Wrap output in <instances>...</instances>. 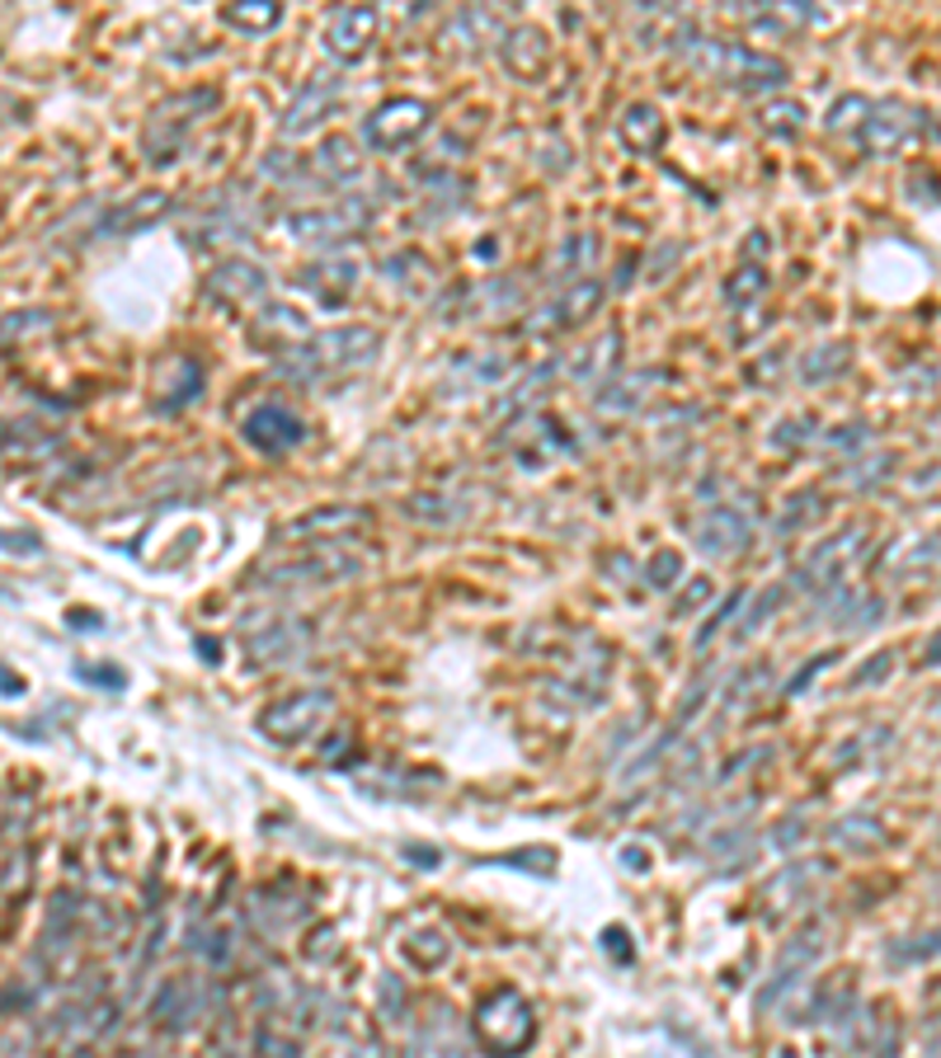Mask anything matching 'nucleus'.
Returning <instances> with one entry per match:
<instances>
[{"label":"nucleus","mask_w":941,"mask_h":1058,"mask_svg":"<svg viewBox=\"0 0 941 1058\" xmlns=\"http://www.w3.org/2000/svg\"><path fill=\"white\" fill-rule=\"evenodd\" d=\"M377 344H382V339H377L372 325H334V330H320V334L302 339V344L278 353V372H283L292 386H320V382H330V376L368 367L377 357Z\"/></svg>","instance_id":"f257e3e1"},{"label":"nucleus","mask_w":941,"mask_h":1058,"mask_svg":"<svg viewBox=\"0 0 941 1058\" xmlns=\"http://www.w3.org/2000/svg\"><path fill=\"white\" fill-rule=\"evenodd\" d=\"M654 391V372H631V376H617V382H608L603 391H598V410L603 414H631L640 410V401Z\"/></svg>","instance_id":"393cba45"},{"label":"nucleus","mask_w":941,"mask_h":1058,"mask_svg":"<svg viewBox=\"0 0 941 1058\" xmlns=\"http://www.w3.org/2000/svg\"><path fill=\"white\" fill-rule=\"evenodd\" d=\"M923 664H941V635H932V645L923 654Z\"/></svg>","instance_id":"5fc2aeb1"},{"label":"nucleus","mask_w":941,"mask_h":1058,"mask_svg":"<svg viewBox=\"0 0 941 1058\" xmlns=\"http://www.w3.org/2000/svg\"><path fill=\"white\" fill-rule=\"evenodd\" d=\"M782 597H787V588H782V584H777V588H763V593H758V603H753V612L744 616V626H739V631H734V641H749V635H753L758 626H763V622H768V616H772L777 607H782Z\"/></svg>","instance_id":"4c0bfd02"},{"label":"nucleus","mask_w":941,"mask_h":1058,"mask_svg":"<svg viewBox=\"0 0 941 1058\" xmlns=\"http://www.w3.org/2000/svg\"><path fill=\"white\" fill-rule=\"evenodd\" d=\"M372 212L377 208L368 203V198H339V203H330V208L288 212L283 226L292 231V241H302V245H339V241H349V235L368 231Z\"/></svg>","instance_id":"39448f33"},{"label":"nucleus","mask_w":941,"mask_h":1058,"mask_svg":"<svg viewBox=\"0 0 941 1058\" xmlns=\"http://www.w3.org/2000/svg\"><path fill=\"white\" fill-rule=\"evenodd\" d=\"M297 283H302L311 296H320L326 306H344L349 292L358 288V264L353 259H320V264H307L297 273Z\"/></svg>","instance_id":"aec40b11"},{"label":"nucleus","mask_w":941,"mask_h":1058,"mask_svg":"<svg viewBox=\"0 0 941 1058\" xmlns=\"http://www.w3.org/2000/svg\"><path fill=\"white\" fill-rule=\"evenodd\" d=\"M19 692H24V683H19V677L6 668V696H19Z\"/></svg>","instance_id":"6e6d98bb"},{"label":"nucleus","mask_w":941,"mask_h":1058,"mask_svg":"<svg viewBox=\"0 0 941 1058\" xmlns=\"http://www.w3.org/2000/svg\"><path fill=\"white\" fill-rule=\"evenodd\" d=\"M622 861L635 866V870H645V852H640V847H627V852H622Z\"/></svg>","instance_id":"864d4df0"},{"label":"nucleus","mask_w":941,"mask_h":1058,"mask_svg":"<svg viewBox=\"0 0 941 1058\" xmlns=\"http://www.w3.org/2000/svg\"><path fill=\"white\" fill-rule=\"evenodd\" d=\"M664 113H659L654 104H645V99H635V104L622 109V118H617V142H622L631 155H659V147H664Z\"/></svg>","instance_id":"6ab92c4d"},{"label":"nucleus","mask_w":941,"mask_h":1058,"mask_svg":"<svg viewBox=\"0 0 941 1058\" xmlns=\"http://www.w3.org/2000/svg\"><path fill=\"white\" fill-rule=\"evenodd\" d=\"M240 437H246V447L264 452V456H283V452H292L307 437V424L288 405L264 401V405H254L246 419H240Z\"/></svg>","instance_id":"0eeeda50"},{"label":"nucleus","mask_w":941,"mask_h":1058,"mask_svg":"<svg viewBox=\"0 0 941 1058\" xmlns=\"http://www.w3.org/2000/svg\"><path fill=\"white\" fill-rule=\"evenodd\" d=\"M598 302H603V283L598 278H579V283L560 296V302H551V306H542L528 321V334H551V330H574V325H584L589 315L598 311Z\"/></svg>","instance_id":"2eb2a0df"},{"label":"nucleus","mask_w":941,"mask_h":1058,"mask_svg":"<svg viewBox=\"0 0 941 1058\" xmlns=\"http://www.w3.org/2000/svg\"><path fill=\"white\" fill-rule=\"evenodd\" d=\"M551 376H555V363H537V367L523 376V382L513 386V395H504V401L494 405V419H518L523 410H532L537 395H542V391L551 386Z\"/></svg>","instance_id":"cd10ccee"},{"label":"nucleus","mask_w":941,"mask_h":1058,"mask_svg":"<svg viewBox=\"0 0 941 1058\" xmlns=\"http://www.w3.org/2000/svg\"><path fill=\"white\" fill-rule=\"evenodd\" d=\"M217 104H222V94L208 90V85L184 90V94L166 99V104H156L151 118H147V128H142V151H147V161H151V165H170V161H179V151H184L189 128L198 123V118H208Z\"/></svg>","instance_id":"7ed1b4c3"},{"label":"nucleus","mask_w":941,"mask_h":1058,"mask_svg":"<svg viewBox=\"0 0 941 1058\" xmlns=\"http://www.w3.org/2000/svg\"><path fill=\"white\" fill-rule=\"evenodd\" d=\"M311 174L320 184H349V179H358V142L353 137H326L320 151L311 155Z\"/></svg>","instance_id":"412c9836"},{"label":"nucleus","mask_w":941,"mask_h":1058,"mask_svg":"<svg viewBox=\"0 0 941 1058\" xmlns=\"http://www.w3.org/2000/svg\"><path fill=\"white\" fill-rule=\"evenodd\" d=\"M80 677H90V683L109 687V692H118V687L128 683V677H123V668H113V664H99V668H80Z\"/></svg>","instance_id":"c03bdc74"},{"label":"nucleus","mask_w":941,"mask_h":1058,"mask_svg":"<svg viewBox=\"0 0 941 1058\" xmlns=\"http://www.w3.org/2000/svg\"><path fill=\"white\" fill-rule=\"evenodd\" d=\"M758 123L772 137H795L810 123V109L800 104V99H772V104H763V113H758Z\"/></svg>","instance_id":"2f4dec72"},{"label":"nucleus","mask_w":941,"mask_h":1058,"mask_svg":"<svg viewBox=\"0 0 941 1058\" xmlns=\"http://www.w3.org/2000/svg\"><path fill=\"white\" fill-rule=\"evenodd\" d=\"M862 437H867L862 429H852V433H848V429H838V433H833V443H838V447H852V443H862Z\"/></svg>","instance_id":"603ef678"},{"label":"nucleus","mask_w":941,"mask_h":1058,"mask_svg":"<svg viewBox=\"0 0 941 1058\" xmlns=\"http://www.w3.org/2000/svg\"><path fill=\"white\" fill-rule=\"evenodd\" d=\"M617 334H603V339H593L589 353L574 363V382L579 386H593V391H603L608 382H617Z\"/></svg>","instance_id":"b1692460"},{"label":"nucleus","mask_w":941,"mask_h":1058,"mask_svg":"<svg viewBox=\"0 0 941 1058\" xmlns=\"http://www.w3.org/2000/svg\"><path fill=\"white\" fill-rule=\"evenodd\" d=\"M852 363V349L848 344H814L805 357H800V382L805 386H819V382H833L838 372Z\"/></svg>","instance_id":"a878e982"},{"label":"nucleus","mask_w":941,"mask_h":1058,"mask_svg":"<svg viewBox=\"0 0 941 1058\" xmlns=\"http://www.w3.org/2000/svg\"><path fill=\"white\" fill-rule=\"evenodd\" d=\"M429 123H433V104H429V99L396 94V99L377 104L363 118V147L368 151H400V147H410L414 137H424Z\"/></svg>","instance_id":"423d86ee"},{"label":"nucleus","mask_w":941,"mask_h":1058,"mask_svg":"<svg viewBox=\"0 0 941 1058\" xmlns=\"http://www.w3.org/2000/svg\"><path fill=\"white\" fill-rule=\"evenodd\" d=\"M387 278L391 283H400V288H424L429 283V259L419 254V250H400V254H391L387 259Z\"/></svg>","instance_id":"72a5a7b5"},{"label":"nucleus","mask_w":941,"mask_h":1058,"mask_svg":"<svg viewBox=\"0 0 941 1058\" xmlns=\"http://www.w3.org/2000/svg\"><path fill=\"white\" fill-rule=\"evenodd\" d=\"M739 607H744V588H734L730 597H720V603H715V612L707 616L702 626H697V649H707V645H711V635H715L720 626H725L730 616H739Z\"/></svg>","instance_id":"e433bc0d"},{"label":"nucleus","mask_w":941,"mask_h":1058,"mask_svg":"<svg viewBox=\"0 0 941 1058\" xmlns=\"http://www.w3.org/2000/svg\"><path fill=\"white\" fill-rule=\"evenodd\" d=\"M358 527H372V513L358 508V504H326V508H307L297 513L292 523L283 527V536L292 542H320V536H353Z\"/></svg>","instance_id":"4468645a"},{"label":"nucleus","mask_w":941,"mask_h":1058,"mask_svg":"<svg viewBox=\"0 0 941 1058\" xmlns=\"http://www.w3.org/2000/svg\"><path fill=\"white\" fill-rule=\"evenodd\" d=\"M339 85H344V81H339L334 71L311 75V81L292 94V104L283 109V118H278V132H283V137H307V132L320 123V118H326V113L334 109Z\"/></svg>","instance_id":"9b49d317"},{"label":"nucleus","mask_w":941,"mask_h":1058,"mask_svg":"<svg viewBox=\"0 0 941 1058\" xmlns=\"http://www.w3.org/2000/svg\"><path fill=\"white\" fill-rule=\"evenodd\" d=\"M330 711H334V696L311 687V692H297V696H288V702L269 706L259 729H264L273 744H297V738H307L320 725V715H330Z\"/></svg>","instance_id":"6e6552de"},{"label":"nucleus","mask_w":941,"mask_h":1058,"mask_svg":"<svg viewBox=\"0 0 941 1058\" xmlns=\"http://www.w3.org/2000/svg\"><path fill=\"white\" fill-rule=\"evenodd\" d=\"M471 1035L480 1054L490 1058H518L537 1040V1016L528 1007V997L518 988H494L475 1002L471 1011Z\"/></svg>","instance_id":"f03ea898"},{"label":"nucleus","mask_w":941,"mask_h":1058,"mask_svg":"<svg viewBox=\"0 0 941 1058\" xmlns=\"http://www.w3.org/2000/svg\"><path fill=\"white\" fill-rule=\"evenodd\" d=\"M692 62L711 71L715 81H725L734 90H782L787 85V62H777L768 52H753L744 43H720V38H697V52Z\"/></svg>","instance_id":"20e7f679"},{"label":"nucleus","mask_w":941,"mask_h":1058,"mask_svg":"<svg viewBox=\"0 0 941 1058\" xmlns=\"http://www.w3.org/2000/svg\"><path fill=\"white\" fill-rule=\"evenodd\" d=\"M603 946H608V955H612V960L631 965V936H627L622 927H608V931H603Z\"/></svg>","instance_id":"a18cd8bd"},{"label":"nucleus","mask_w":941,"mask_h":1058,"mask_svg":"<svg viewBox=\"0 0 941 1058\" xmlns=\"http://www.w3.org/2000/svg\"><path fill=\"white\" fill-rule=\"evenodd\" d=\"M499 43H504L499 48L504 52V67L518 75V81H537L551 62V38L537 24H518V29H509L504 38H499Z\"/></svg>","instance_id":"a211bd4d"},{"label":"nucleus","mask_w":941,"mask_h":1058,"mask_svg":"<svg viewBox=\"0 0 941 1058\" xmlns=\"http://www.w3.org/2000/svg\"><path fill=\"white\" fill-rule=\"evenodd\" d=\"M768 269H758V264H739L730 278H725V302H730V311H749V306H758V296L768 292Z\"/></svg>","instance_id":"c756f323"},{"label":"nucleus","mask_w":941,"mask_h":1058,"mask_svg":"<svg viewBox=\"0 0 941 1058\" xmlns=\"http://www.w3.org/2000/svg\"><path fill=\"white\" fill-rule=\"evenodd\" d=\"M810 960H814V941H810V936H795V941L782 950V960H777V969H772V978H768L763 997H758V1007H772L777 997H782L800 974H810Z\"/></svg>","instance_id":"5701e85b"},{"label":"nucleus","mask_w":941,"mask_h":1058,"mask_svg":"<svg viewBox=\"0 0 941 1058\" xmlns=\"http://www.w3.org/2000/svg\"><path fill=\"white\" fill-rule=\"evenodd\" d=\"M170 212H174V198H170L166 189L132 193L128 203H118V208H109L104 216H99L94 235H99V241H109V235H132V231H147V226H156L160 216H170Z\"/></svg>","instance_id":"ddd939ff"},{"label":"nucleus","mask_w":941,"mask_h":1058,"mask_svg":"<svg viewBox=\"0 0 941 1058\" xmlns=\"http://www.w3.org/2000/svg\"><path fill=\"white\" fill-rule=\"evenodd\" d=\"M363 574V555L353 551H320L307 561L278 565L273 574H264V584H334V578H353Z\"/></svg>","instance_id":"dca6fc26"},{"label":"nucleus","mask_w":941,"mask_h":1058,"mask_svg":"<svg viewBox=\"0 0 941 1058\" xmlns=\"http://www.w3.org/2000/svg\"><path fill=\"white\" fill-rule=\"evenodd\" d=\"M457 367H467L471 372V382L475 386H499V382H504V376H509V353H471V357H462V363H457Z\"/></svg>","instance_id":"f704fd0d"},{"label":"nucleus","mask_w":941,"mask_h":1058,"mask_svg":"<svg viewBox=\"0 0 941 1058\" xmlns=\"http://www.w3.org/2000/svg\"><path fill=\"white\" fill-rule=\"evenodd\" d=\"M406 955L419 965V969H433V965H443L448 960V936L443 931H419V936H410V946H406Z\"/></svg>","instance_id":"c9c22d12"},{"label":"nucleus","mask_w":941,"mask_h":1058,"mask_svg":"<svg viewBox=\"0 0 941 1058\" xmlns=\"http://www.w3.org/2000/svg\"><path fill=\"white\" fill-rule=\"evenodd\" d=\"M598 259V235L593 231H574L565 245L551 259V278H570V273H589Z\"/></svg>","instance_id":"c85d7f7f"},{"label":"nucleus","mask_w":941,"mask_h":1058,"mask_svg":"<svg viewBox=\"0 0 941 1058\" xmlns=\"http://www.w3.org/2000/svg\"><path fill=\"white\" fill-rule=\"evenodd\" d=\"M43 551V542L29 532H6V555H38Z\"/></svg>","instance_id":"49530a36"},{"label":"nucleus","mask_w":941,"mask_h":1058,"mask_svg":"<svg viewBox=\"0 0 941 1058\" xmlns=\"http://www.w3.org/2000/svg\"><path fill=\"white\" fill-rule=\"evenodd\" d=\"M819 513H824V498H819L814 490H800V494H791L787 504H782V513H777L772 532H777V536H795V532H805Z\"/></svg>","instance_id":"7c9ffc66"},{"label":"nucleus","mask_w":941,"mask_h":1058,"mask_svg":"<svg viewBox=\"0 0 941 1058\" xmlns=\"http://www.w3.org/2000/svg\"><path fill=\"white\" fill-rule=\"evenodd\" d=\"M410 517H424V523H452L457 508H448V494H419L406 504Z\"/></svg>","instance_id":"58836bf2"},{"label":"nucleus","mask_w":941,"mask_h":1058,"mask_svg":"<svg viewBox=\"0 0 941 1058\" xmlns=\"http://www.w3.org/2000/svg\"><path fill=\"white\" fill-rule=\"evenodd\" d=\"M203 292L212 296L217 306H254V302H264V292H269V273L254 264V259H222L212 273H208V283Z\"/></svg>","instance_id":"1a4fd4ad"},{"label":"nucleus","mask_w":941,"mask_h":1058,"mask_svg":"<svg viewBox=\"0 0 941 1058\" xmlns=\"http://www.w3.org/2000/svg\"><path fill=\"white\" fill-rule=\"evenodd\" d=\"M254 1049L264 1054V1058H297V1045H292V1040H278L273 1030H259V1035H254Z\"/></svg>","instance_id":"37998d69"},{"label":"nucleus","mask_w":941,"mask_h":1058,"mask_svg":"<svg viewBox=\"0 0 941 1058\" xmlns=\"http://www.w3.org/2000/svg\"><path fill=\"white\" fill-rule=\"evenodd\" d=\"M678 565H683V561H678V551H659L650 561V584L654 588H673L678 584Z\"/></svg>","instance_id":"ea45409f"},{"label":"nucleus","mask_w":941,"mask_h":1058,"mask_svg":"<svg viewBox=\"0 0 941 1058\" xmlns=\"http://www.w3.org/2000/svg\"><path fill=\"white\" fill-rule=\"evenodd\" d=\"M829 664H833V654H819V658H814L810 668H800V673H795V683H791L787 692H791V696H795V692H805V687H810V677H814L819 668H829Z\"/></svg>","instance_id":"8fccbe9b"},{"label":"nucleus","mask_w":941,"mask_h":1058,"mask_svg":"<svg viewBox=\"0 0 941 1058\" xmlns=\"http://www.w3.org/2000/svg\"><path fill=\"white\" fill-rule=\"evenodd\" d=\"M702 603H711V578H692V584L683 588V597H678V616H688V612H697Z\"/></svg>","instance_id":"79ce46f5"},{"label":"nucleus","mask_w":941,"mask_h":1058,"mask_svg":"<svg viewBox=\"0 0 941 1058\" xmlns=\"http://www.w3.org/2000/svg\"><path fill=\"white\" fill-rule=\"evenodd\" d=\"M880 673H890V654H875L867 668H857V673H852V687H871V677H880Z\"/></svg>","instance_id":"de8ad7c7"},{"label":"nucleus","mask_w":941,"mask_h":1058,"mask_svg":"<svg viewBox=\"0 0 941 1058\" xmlns=\"http://www.w3.org/2000/svg\"><path fill=\"white\" fill-rule=\"evenodd\" d=\"M222 19L240 33H269L273 24H283V6L278 0H240V6H227Z\"/></svg>","instance_id":"bb28decb"},{"label":"nucleus","mask_w":941,"mask_h":1058,"mask_svg":"<svg viewBox=\"0 0 941 1058\" xmlns=\"http://www.w3.org/2000/svg\"><path fill=\"white\" fill-rule=\"evenodd\" d=\"M302 641H307V626L288 616V622H278V626H269V631H259L254 641L246 645V658H250L254 668H264V664H278V658H292Z\"/></svg>","instance_id":"4be33fe9"},{"label":"nucleus","mask_w":941,"mask_h":1058,"mask_svg":"<svg viewBox=\"0 0 941 1058\" xmlns=\"http://www.w3.org/2000/svg\"><path fill=\"white\" fill-rule=\"evenodd\" d=\"M156 1021H174V1026H189V1016H193V1002H189V984H179V978H170L166 988L156 992V1007H151Z\"/></svg>","instance_id":"473e14b6"},{"label":"nucleus","mask_w":941,"mask_h":1058,"mask_svg":"<svg viewBox=\"0 0 941 1058\" xmlns=\"http://www.w3.org/2000/svg\"><path fill=\"white\" fill-rule=\"evenodd\" d=\"M810 433H814V424H810V419H787V424L777 429V433L768 437V443H772V447H795V443H805Z\"/></svg>","instance_id":"a19ab883"},{"label":"nucleus","mask_w":941,"mask_h":1058,"mask_svg":"<svg viewBox=\"0 0 941 1058\" xmlns=\"http://www.w3.org/2000/svg\"><path fill=\"white\" fill-rule=\"evenodd\" d=\"M406 856H410V861H419V866H438V852H433V847H406Z\"/></svg>","instance_id":"3c124183"},{"label":"nucleus","mask_w":941,"mask_h":1058,"mask_svg":"<svg viewBox=\"0 0 941 1058\" xmlns=\"http://www.w3.org/2000/svg\"><path fill=\"white\" fill-rule=\"evenodd\" d=\"M749 517L744 513H734V504H715L707 508L702 517H697V527H692V542L697 551H707V555H739L749 546Z\"/></svg>","instance_id":"f3484780"},{"label":"nucleus","mask_w":941,"mask_h":1058,"mask_svg":"<svg viewBox=\"0 0 941 1058\" xmlns=\"http://www.w3.org/2000/svg\"><path fill=\"white\" fill-rule=\"evenodd\" d=\"M862 542H867V532H833V536H824V542H819L810 555H805V561H800V570H795V584L800 588H833L838 584V574H843L848 570V561H852V555L857 551H862Z\"/></svg>","instance_id":"9d476101"},{"label":"nucleus","mask_w":941,"mask_h":1058,"mask_svg":"<svg viewBox=\"0 0 941 1058\" xmlns=\"http://www.w3.org/2000/svg\"><path fill=\"white\" fill-rule=\"evenodd\" d=\"M48 321H52V311H38V315H10V321H6V334L14 339V330L24 334V330H33V325H48Z\"/></svg>","instance_id":"09e8293b"},{"label":"nucleus","mask_w":941,"mask_h":1058,"mask_svg":"<svg viewBox=\"0 0 941 1058\" xmlns=\"http://www.w3.org/2000/svg\"><path fill=\"white\" fill-rule=\"evenodd\" d=\"M377 33V10L372 6H339L330 19H326V52L334 62H358V57L368 52Z\"/></svg>","instance_id":"f8f14e48"}]
</instances>
